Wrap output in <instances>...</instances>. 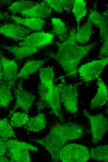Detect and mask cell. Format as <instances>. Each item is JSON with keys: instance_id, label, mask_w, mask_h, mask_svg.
<instances>
[{"instance_id": "obj_1", "label": "cell", "mask_w": 108, "mask_h": 162, "mask_svg": "<svg viewBox=\"0 0 108 162\" xmlns=\"http://www.w3.org/2000/svg\"><path fill=\"white\" fill-rule=\"evenodd\" d=\"M76 32L75 29H72L64 41L56 42L58 51L50 56L63 68L65 73V76L73 78L77 76L79 63L97 44L94 42L85 46L78 45L75 38Z\"/></svg>"}, {"instance_id": "obj_2", "label": "cell", "mask_w": 108, "mask_h": 162, "mask_svg": "<svg viewBox=\"0 0 108 162\" xmlns=\"http://www.w3.org/2000/svg\"><path fill=\"white\" fill-rule=\"evenodd\" d=\"M83 134V128L80 125L71 122L62 124L57 123L43 138L30 140L42 145L50 153L52 160L57 162L60 160V152L66 143L80 138Z\"/></svg>"}, {"instance_id": "obj_3", "label": "cell", "mask_w": 108, "mask_h": 162, "mask_svg": "<svg viewBox=\"0 0 108 162\" xmlns=\"http://www.w3.org/2000/svg\"><path fill=\"white\" fill-rule=\"evenodd\" d=\"M60 79L61 83L58 85L61 102L68 112L75 114L78 111V89L80 83H68L62 76L60 77Z\"/></svg>"}, {"instance_id": "obj_4", "label": "cell", "mask_w": 108, "mask_h": 162, "mask_svg": "<svg viewBox=\"0 0 108 162\" xmlns=\"http://www.w3.org/2000/svg\"><path fill=\"white\" fill-rule=\"evenodd\" d=\"M59 156L60 160L63 162H85L91 158L87 147L76 143L65 145L61 150Z\"/></svg>"}, {"instance_id": "obj_5", "label": "cell", "mask_w": 108, "mask_h": 162, "mask_svg": "<svg viewBox=\"0 0 108 162\" xmlns=\"http://www.w3.org/2000/svg\"><path fill=\"white\" fill-rule=\"evenodd\" d=\"M83 115L88 119L90 123L92 136V141L97 144L102 138L108 129V121L102 113L93 115L85 110L83 111Z\"/></svg>"}, {"instance_id": "obj_6", "label": "cell", "mask_w": 108, "mask_h": 162, "mask_svg": "<svg viewBox=\"0 0 108 162\" xmlns=\"http://www.w3.org/2000/svg\"><path fill=\"white\" fill-rule=\"evenodd\" d=\"M108 63V57L92 61L82 65L77 72L82 80L90 82L99 77Z\"/></svg>"}, {"instance_id": "obj_7", "label": "cell", "mask_w": 108, "mask_h": 162, "mask_svg": "<svg viewBox=\"0 0 108 162\" xmlns=\"http://www.w3.org/2000/svg\"><path fill=\"white\" fill-rule=\"evenodd\" d=\"M14 93L15 103L12 110L10 111L8 116L9 117L19 108L24 112L28 113L36 98L35 96L32 93L24 89L22 79L17 83Z\"/></svg>"}, {"instance_id": "obj_8", "label": "cell", "mask_w": 108, "mask_h": 162, "mask_svg": "<svg viewBox=\"0 0 108 162\" xmlns=\"http://www.w3.org/2000/svg\"><path fill=\"white\" fill-rule=\"evenodd\" d=\"M54 34L49 32L38 31L29 34L19 43L20 46L37 48L43 47L51 43Z\"/></svg>"}, {"instance_id": "obj_9", "label": "cell", "mask_w": 108, "mask_h": 162, "mask_svg": "<svg viewBox=\"0 0 108 162\" xmlns=\"http://www.w3.org/2000/svg\"><path fill=\"white\" fill-rule=\"evenodd\" d=\"M0 61L2 72V78L11 88L15 84L18 73V66L16 61L6 58L0 53Z\"/></svg>"}, {"instance_id": "obj_10", "label": "cell", "mask_w": 108, "mask_h": 162, "mask_svg": "<svg viewBox=\"0 0 108 162\" xmlns=\"http://www.w3.org/2000/svg\"><path fill=\"white\" fill-rule=\"evenodd\" d=\"M32 31L17 23H7L0 26V34L15 40H22Z\"/></svg>"}, {"instance_id": "obj_11", "label": "cell", "mask_w": 108, "mask_h": 162, "mask_svg": "<svg viewBox=\"0 0 108 162\" xmlns=\"http://www.w3.org/2000/svg\"><path fill=\"white\" fill-rule=\"evenodd\" d=\"M108 11L101 13L96 10L90 12L88 18L99 29V34L102 43L108 41Z\"/></svg>"}, {"instance_id": "obj_12", "label": "cell", "mask_w": 108, "mask_h": 162, "mask_svg": "<svg viewBox=\"0 0 108 162\" xmlns=\"http://www.w3.org/2000/svg\"><path fill=\"white\" fill-rule=\"evenodd\" d=\"M1 47L12 54L19 61H21L25 58L37 53L42 48L28 46L6 45H2Z\"/></svg>"}, {"instance_id": "obj_13", "label": "cell", "mask_w": 108, "mask_h": 162, "mask_svg": "<svg viewBox=\"0 0 108 162\" xmlns=\"http://www.w3.org/2000/svg\"><path fill=\"white\" fill-rule=\"evenodd\" d=\"M52 9L44 1L38 2L34 6L21 12L19 14L26 17H34L43 18L49 17Z\"/></svg>"}, {"instance_id": "obj_14", "label": "cell", "mask_w": 108, "mask_h": 162, "mask_svg": "<svg viewBox=\"0 0 108 162\" xmlns=\"http://www.w3.org/2000/svg\"><path fill=\"white\" fill-rule=\"evenodd\" d=\"M8 18H11L15 23L21 25L32 31H41L45 23L44 20L37 17H22L12 15H9Z\"/></svg>"}, {"instance_id": "obj_15", "label": "cell", "mask_w": 108, "mask_h": 162, "mask_svg": "<svg viewBox=\"0 0 108 162\" xmlns=\"http://www.w3.org/2000/svg\"><path fill=\"white\" fill-rule=\"evenodd\" d=\"M97 80V93L90 103V107L92 108L103 106L106 104L108 101V91L106 85L101 78H98Z\"/></svg>"}, {"instance_id": "obj_16", "label": "cell", "mask_w": 108, "mask_h": 162, "mask_svg": "<svg viewBox=\"0 0 108 162\" xmlns=\"http://www.w3.org/2000/svg\"><path fill=\"white\" fill-rule=\"evenodd\" d=\"M43 60H31L28 61L24 65L16 77V79H26L31 74L39 70L45 63L49 59Z\"/></svg>"}, {"instance_id": "obj_17", "label": "cell", "mask_w": 108, "mask_h": 162, "mask_svg": "<svg viewBox=\"0 0 108 162\" xmlns=\"http://www.w3.org/2000/svg\"><path fill=\"white\" fill-rule=\"evenodd\" d=\"M47 124L46 119L43 113H40L34 117H29L24 128L30 132H39L43 130Z\"/></svg>"}, {"instance_id": "obj_18", "label": "cell", "mask_w": 108, "mask_h": 162, "mask_svg": "<svg viewBox=\"0 0 108 162\" xmlns=\"http://www.w3.org/2000/svg\"><path fill=\"white\" fill-rule=\"evenodd\" d=\"M11 88L3 79L0 82V107L7 109L13 99Z\"/></svg>"}, {"instance_id": "obj_19", "label": "cell", "mask_w": 108, "mask_h": 162, "mask_svg": "<svg viewBox=\"0 0 108 162\" xmlns=\"http://www.w3.org/2000/svg\"><path fill=\"white\" fill-rule=\"evenodd\" d=\"M92 24L88 18L86 22L76 33L75 38L76 41L82 44L88 42L92 35Z\"/></svg>"}, {"instance_id": "obj_20", "label": "cell", "mask_w": 108, "mask_h": 162, "mask_svg": "<svg viewBox=\"0 0 108 162\" xmlns=\"http://www.w3.org/2000/svg\"><path fill=\"white\" fill-rule=\"evenodd\" d=\"M51 22L52 31L56 34L60 41H64L68 35L67 29L65 23L60 18L52 17Z\"/></svg>"}, {"instance_id": "obj_21", "label": "cell", "mask_w": 108, "mask_h": 162, "mask_svg": "<svg viewBox=\"0 0 108 162\" xmlns=\"http://www.w3.org/2000/svg\"><path fill=\"white\" fill-rule=\"evenodd\" d=\"M77 23V30L80 28L81 20L86 15L87 12L86 3L83 0H75L72 9Z\"/></svg>"}, {"instance_id": "obj_22", "label": "cell", "mask_w": 108, "mask_h": 162, "mask_svg": "<svg viewBox=\"0 0 108 162\" xmlns=\"http://www.w3.org/2000/svg\"><path fill=\"white\" fill-rule=\"evenodd\" d=\"M7 150L8 157L12 162H30L31 161L28 150L10 149Z\"/></svg>"}, {"instance_id": "obj_23", "label": "cell", "mask_w": 108, "mask_h": 162, "mask_svg": "<svg viewBox=\"0 0 108 162\" xmlns=\"http://www.w3.org/2000/svg\"><path fill=\"white\" fill-rule=\"evenodd\" d=\"M38 3L32 1H17L12 3L8 8V10L12 15H15L32 7Z\"/></svg>"}, {"instance_id": "obj_24", "label": "cell", "mask_w": 108, "mask_h": 162, "mask_svg": "<svg viewBox=\"0 0 108 162\" xmlns=\"http://www.w3.org/2000/svg\"><path fill=\"white\" fill-rule=\"evenodd\" d=\"M91 157L97 161H108V145H100L91 148L89 150Z\"/></svg>"}, {"instance_id": "obj_25", "label": "cell", "mask_w": 108, "mask_h": 162, "mask_svg": "<svg viewBox=\"0 0 108 162\" xmlns=\"http://www.w3.org/2000/svg\"><path fill=\"white\" fill-rule=\"evenodd\" d=\"M0 137L5 141L16 138L15 133L7 118L0 119Z\"/></svg>"}, {"instance_id": "obj_26", "label": "cell", "mask_w": 108, "mask_h": 162, "mask_svg": "<svg viewBox=\"0 0 108 162\" xmlns=\"http://www.w3.org/2000/svg\"><path fill=\"white\" fill-rule=\"evenodd\" d=\"M7 150L15 149L31 150L37 152L38 148L32 144L24 142L9 139L5 141Z\"/></svg>"}, {"instance_id": "obj_27", "label": "cell", "mask_w": 108, "mask_h": 162, "mask_svg": "<svg viewBox=\"0 0 108 162\" xmlns=\"http://www.w3.org/2000/svg\"><path fill=\"white\" fill-rule=\"evenodd\" d=\"M10 117V123L12 127L25 126L29 118L28 113L25 112H15Z\"/></svg>"}, {"instance_id": "obj_28", "label": "cell", "mask_w": 108, "mask_h": 162, "mask_svg": "<svg viewBox=\"0 0 108 162\" xmlns=\"http://www.w3.org/2000/svg\"><path fill=\"white\" fill-rule=\"evenodd\" d=\"M40 82L50 87H52L54 72L52 68L50 67L41 68L39 70Z\"/></svg>"}, {"instance_id": "obj_29", "label": "cell", "mask_w": 108, "mask_h": 162, "mask_svg": "<svg viewBox=\"0 0 108 162\" xmlns=\"http://www.w3.org/2000/svg\"><path fill=\"white\" fill-rule=\"evenodd\" d=\"M44 1L56 12L61 13L63 12L62 0H45Z\"/></svg>"}, {"instance_id": "obj_30", "label": "cell", "mask_w": 108, "mask_h": 162, "mask_svg": "<svg viewBox=\"0 0 108 162\" xmlns=\"http://www.w3.org/2000/svg\"><path fill=\"white\" fill-rule=\"evenodd\" d=\"M108 42L102 43V46L100 49L99 57L101 59L108 57Z\"/></svg>"}, {"instance_id": "obj_31", "label": "cell", "mask_w": 108, "mask_h": 162, "mask_svg": "<svg viewBox=\"0 0 108 162\" xmlns=\"http://www.w3.org/2000/svg\"><path fill=\"white\" fill-rule=\"evenodd\" d=\"M63 10L69 11L72 10L74 0H62Z\"/></svg>"}, {"instance_id": "obj_32", "label": "cell", "mask_w": 108, "mask_h": 162, "mask_svg": "<svg viewBox=\"0 0 108 162\" xmlns=\"http://www.w3.org/2000/svg\"><path fill=\"white\" fill-rule=\"evenodd\" d=\"M7 150L5 141L0 137V156H4L6 153Z\"/></svg>"}, {"instance_id": "obj_33", "label": "cell", "mask_w": 108, "mask_h": 162, "mask_svg": "<svg viewBox=\"0 0 108 162\" xmlns=\"http://www.w3.org/2000/svg\"><path fill=\"white\" fill-rule=\"evenodd\" d=\"M10 15L2 12L1 10V3L0 2V20L6 18H8Z\"/></svg>"}, {"instance_id": "obj_34", "label": "cell", "mask_w": 108, "mask_h": 162, "mask_svg": "<svg viewBox=\"0 0 108 162\" xmlns=\"http://www.w3.org/2000/svg\"><path fill=\"white\" fill-rule=\"evenodd\" d=\"M0 162H10L12 161L8 157L2 156H0Z\"/></svg>"}, {"instance_id": "obj_35", "label": "cell", "mask_w": 108, "mask_h": 162, "mask_svg": "<svg viewBox=\"0 0 108 162\" xmlns=\"http://www.w3.org/2000/svg\"><path fill=\"white\" fill-rule=\"evenodd\" d=\"M2 78V65L0 61V80Z\"/></svg>"}]
</instances>
